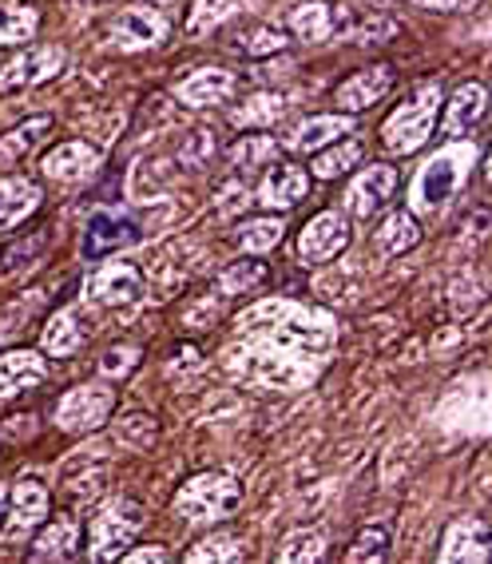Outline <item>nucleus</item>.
<instances>
[{
	"label": "nucleus",
	"instance_id": "3",
	"mask_svg": "<svg viewBox=\"0 0 492 564\" xmlns=\"http://www.w3.org/2000/svg\"><path fill=\"white\" fill-rule=\"evenodd\" d=\"M242 505V485L231 474H195L179 485L172 509L187 524H219Z\"/></svg>",
	"mask_w": 492,
	"mask_h": 564
},
{
	"label": "nucleus",
	"instance_id": "44",
	"mask_svg": "<svg viewBox=\"0 0 492 564\" xmlns=\"http://www.w3.org/2000/svg\"><path fill=\"white\" fill-rule=\"evenodd\" d=\"M135 362H140V350H135V346H116V350H108L100 358V370L116 382V378H128V373L135 370Z\"/></svg>",
	"mask_w": 492,
	"mask_h": 564
},
{
	"label": "nucleus",
	"instance_id": "29",
	"mask_svg": "<svg viewBox=\"0 0 492 564\" xmlns=\"http://www.w3.org/2000/svg\"><path fill=\"white\" fill-rule=\"evenodd\" d=\"M365 160V148L358 140H334V143H326V148H318L314 152V163H310V175L314 180H338V175H346V172H353L358 163Z\"/></svg>",
	"mask_w": 492,
	"mask_h": 564
},
{
	"label": "nucleus",
	"instance_id": "20",
	"mask_svg": "<svg viewBox=\"0 0 492 564\" xmlns=\"http://www.w3.org/2000/svg\"><path fill=\"white\" fill-rule=\"evenodd\" d=\"M306 195H310V172H302L294 163H278L259 183V203L266 212H291Z\"/></svg>",
	"mask_w": 492,
	"mask_h": 564
},
{
	"label": "nucleus",
	"instance_id": "23",
	"mask_svg": "<svg viewBox=\"0 0 492 564\" xmlns=\"http://www.w3.org/2000/svg\"><path fill=\"white\" fill-rule=\"evenodd\" d=\"M84 343H88V330H84V314L76 306H61L41 330V350L52 358H72L84 350Z\"/></svg>",
	"mask_w": 492,
	"mask_h": 564
},
{
	"label": "nucleus",
	"instance_id": "40",
	"mask_svg": "<svg viewBox=\"0 0 492 564\" xmlns=\"http://www.w3.org/2000/svg\"><path fill=\"white\" fill-rule=\"evenodd\" d=\"M116 434H120V442L131 445V449H151V445H155V437H160V425H155V417H151V413L131 410L128 417H120Z\"/></svg>",
	"mask_w": 492,
	"mask_h": 564
},
{
	"label": "nucleus",
	"instance_id": "18",
	"mask_svg": "<svg viewBox=\"0 0 492 564\" xmlns=\"http://www.w3.org/2000/svg\"><path fill=\"white\" fill-rule=\"evenodd\" d=\"M234 88H239L234 72L207 64V68H195L192 76H183V80L175 84V100H179L183 108H215V104L231 100Z\"/></svg>",
	"mask_w": 492,
	"mask_h": 564
},
{
	"label": "nucleus",
	"instance_id": "4",
	"mask_svg": "<svg viewBox=\"0 0 492 564\" xmlns=\"http://www.w3.org/2000/svg\"><path fill=\"white\" fill-rule=\"evenodd\" d=\"M143 529V509L128 497H111L100 513L88 524V556L96 564L120 561L128 553V544Z\"/></svg>",
	"mask_w": 492,
	"mask_h": 564
},
{
	"label": "nucleus",
	"instance_id": "30",
	"mask_svg": "<svg viewBox=\"0 0 492 564\" xmlns=\"http://www.w3.org/2000/svg\"><path fill=\"white\" fill-rule=\"evenodd\" d=\"M286 108H291V100H286L282 91H259V96L242 100L239 108L231 111V123H234V128H242V131L271 128V123H278L282 116H286Z\"/></svg>",
	"mask_w": 492,
	"mask_h": 564
},
{
	"label": "nucleus",
	"instance_id": "19",
	"mask_svg": "<svg viewBox=\"0 0 492 564\" xmlns=\"http://www.w3.org/2000/svg\"><path fill=\"white\" fill-rule=\"evenodd\" d=\"M489 521L484 517H461V521H452L441 536V561L445 564H457V561H469V564H481L489 561Z\"/></svg>",
	"mask_w": 492,
	"mask_h": 564
},
{
	"label": "nucleus",
	"instance_id": "22",
	"mask_svg": "<svg viewBox=\"0 0 492 564\" xmlns=\"http://www.w3.org/2000/svg\"><path fill=\"white\" fill-rule=\"evenodd\" d=\"M484 111H489V91H484V84H477V80L461 84V88L449 96L441 131L449 140H461V135H469V131L477 128V120H481Z\"/></svg>",
	"mask_w": 492,
	"mask_h": 564
},
{
	"label": "nucleus",
	"instance_id": "11",
	"mask_svg": "<svg viewBox=\"0 0 492 564\" xmlns=\"http://www.w3.org/2000/svg\"><path fill=\"white\" fill-rule=\"evenodd\" d=\"M48 513H52L48 485L36 481V477H21L9 489V501H4V533L29 536L32 529H41L48 521Z\"/></svg>",
	"mask_w": 492,
	"mask_h": 564
},
{
	"label": "nucleus",
	"instance_id": "27",
	"mask_svg": "<svg viewBox=\"0 0 492 564\" xmlns=\"http://www.w3.org/2000/svg\"><path fill=\"white\" fill-rule=\"evenodd\" d=\"M52 131V116H29L17 128H9L0 135V167H12L17 160H24L29 152H36Z\"/></svg>",
	"mask_w": 492,
	"mask_h": 564
},
{
	"label": "nucleus",
	"instance_id": "2",
	"mask_svg": "<svg viewBox=\"0 0 492 564\" xmlns=\"http://www.w3.org/2000/svg\"><path fill=\"white\" fill-rule=\"evenodd\" d=\"M437 111H441V88L425 84L417 88L405 104L390 111V120L382 123V143L393 155H413L429 143L433 128H437Z\"/></svg>",
	"mask_w": 492,
	"mask_h": 564
},
{
	"label": "nucleus",
	"instance_id": "25",
	"mask_svg": "<svg viewBox=\"0 0 492 564\" xmlns=\"http://www.w3.org/2000/svg\"><path fill=\"white\" fill-rule=\"evenodd\" d=\"M346 131H353L346 111H338V116H310V120H302L298 128L291 131L286 148H291V152H302V155H314L318 148H326V143L342 140Z\"/></svg>",
	"mask_w": 492,
	"mask_h": 564
},
{
	"label": "nucleus",
	"instance_id": "42",
	"mask_svg": "<svg viewBox=\"0 0 492 564\" xmlns=\"http://www.w3.org/2000/svg\"><path fill=\"white\" fill-rule=\"evenodd\" d=\"M239 44H242L247 56H274V52H282L286 44H291V36H282L274 24H259V29L247 32Z\"/></svg>",
	"mask_w": 492,
	"mask_h": 564
},
{
	"label": "nucleus",
	"instance_id": "15",
	"mask_svg": "<svg viewBox=\"0 0 492 564\" xmlns=\"http://www.w3.org/2000/svg\"><path fill=\"white\" fill-rule=\"evenodd\" d=\"M61 68H64V48H61V44L21 52L17 61H9L4 68H0V91L48 84V80H56V76H61Z\"/></svg>",
	"mask_w": 492,
	"mask_h": 564
},
{
	"label": "nucleus",
	"instance_id": "36",
	"mask_svg": "<svg viewBox=\"0 0 492 564\" xmlns=\"http://www.w3.org/2000/svg\"><path fill=\"white\" fill-rule=\"evenodd\" d=\"M234 9H239V0H195L183 29H187V36L211 32V29H219L227 17H234Z\"/></svg>",
	"mask_w": 492,
	"mask_h": 564
},
{
	"label": "nucleus",
	"instance_id": "48",
	"mask_svg": "<svg viewBox=\"0 0 492 564\" xmlns=\"http://www.w3.org/2000/svg\"><path fill=\"white\" fill-rule=\"evenodd\" d=\"M76 9H96V4H103V0H72Z\"/></svg>",
	"mask_w": 492,
	"mask_h": 564
},
{
	"label": "nucleus",
	"instance_id": "43",
	"mask_svg": "<svg viewBox=\"0 0 492 564\" xmlns=\"http://www.w3.org/2000/svg\"><path fill=\"white\" fill-rule=\"evenodd\" d=\"M247 203H251V195H247V187H242L239 180L222 183L219 192H215V212H219L222 219H234V215H239Z\"/></svg>",
	"mask_w": 492,
	"mask_h": 564
},
{
	"label": "nucleus",
	"instance_id": "35",
	"mask_svg": "<svg viewBox=\"0 0 492 564\" xmlns=\"http://www.w3.org/2000/svg\"><path fill=\"white\" fill-rule=\"evenodd\" d=\"M187 561L192 564H231V561H242V541L234 533H207L199 544L187 549Z\"/></svg>",
	"mask_w": 492,
	"mask_h": 564
},
{
	"label": "nucleus",
	"instance_id": "21",
	"mask_svg": "<svg viewBox=\"0 0 492 564\" xmlns=\"http://www.w3.org/2000/svg\"><path fill=\"white\" fill-rule=\"evenodd\" d=\"M48 378V362L41 350H4L0 354V398L29 393Z\"/></svg>",
	"mask_w": 492,
	"mask_h": 564
},
{
	"label": "nucleus",
	"instance_id": "50",
	"mask_svg": "<svg viewBox=\"0 0 492 564\" xmlns=\"http://www.w3.org/2000/svg\"><path fill=\"white\" fill-rule=\"evenodd\" d=\"M143 4H155V9H160V0H143Z\"/></svg>",
	"mask_w": 492,
	"mask_h": 564
},
{
	"label": "nucleus",
	"instance_id": "8",
	"mask_svg": "<svg viewBox=\"0 0 492 564\" xmlns=\"http://www.w3.org/2000/svg\"><path fill=\"white\" fill-rule=\"evenodd\" d=\"M358 24L346 4H334V0H306L286 17V29H291L294 41L306 44H321L334 41V36H350V29Z\"/></svg>",
	"mask_w": 492,
	"mask_h": 564
},
{
	"label": "nucleus",
	"instance_id": "37",
	"mask_svg": "<svg viewBox=\"0 0 492 564\" xmlns=\"http://www.w3.org/2000/svg\"><path fill=\"white\" fill-rule=\"evenodd\" d=\"M262 282H266V262L259 259H239L234 267L219 274V291L222 294H247V291H259Z\"/></svg>",
	"mask_w": 492,
	"mask_h": 564
},
{
	"label": "nucleus",
	"instance_id": "24",
	"mask_svg": "<svg viewBox=\"0 0 492 564\" xmlns=\"http://www.w3.org/2000/svg\"><path fill=\"white\" fill-rule=\"evenodd\" d=\"M41 183L29 175H4L0 180V231H12L41 207Z\"/></svg>",
	"mask_w": 492,
	"mask_h": 564
},
{
	"label": "nucleus",
	"instance_id": "9",
	"mask_svg": "<svg viewBox=\"0 0 492 564\" xmlns=\"http://www.w3.org/2000/svg\"><path fill=\"white\" fill-rule=\"evenodd\" d=\"M167 32H172V21L163 17V9L155 4H131L123 9L116 21H111V44L123 52H143V48H155V44L167 41Z\"/></svg>",
	"mask_w": 492,
	"mask_h": 564
},
{
	"label": "nucleus",
	"instance_id": "12",
	"mask_svg": "<svg viewBox=\"0 0 492 564\" xmlns=\"http://www.w3.org/2000/svg\"><path fill=\"white\" fill-rule=\"evenodd\" d=\"M393 84H397V72H393V64H370V68H358L350 80H342L338 88H334V108L346 111V116L370 111L373 104L390 96Z\"/></svg>",
	"mask_w": 492,
	"mask_h": 564
},
{
	"label": "nucleus",
	"instance_id": "1",
	"mask_svg": "<svg viewBox=\"0 0 492 564\" xmlns=\"http://www.w3.org/2000/svg\"><path fill=\"white\" fill-rule=\"evenodd\" d=\"M239 330L251 338H266L286 350H298L306 358H318L338 343V326L330 314L310 311V306L294 303H262L239 318Z\"/></svg>",
	"mask_w": 492,
	"mask_h": 564
},
{
	"label": "nucleus",
	"instance_id": "45",
	"mask_svg": "<svg viewBox=\"0 0 492 564\" xmlns=\"http://www.w3.org/2000/svg\"><path fill=\"white\" fill-rule=\"evenodd\" d=\"M203 366V354L195 350V346H179L175 350V358L167 362V373H183V370H199Z\"/></svg>",
	"mask_w": 492,
	"mask_h": 564
},
{
	"label": "nucleus",
	"instance_id": "10",
	"mask_svg": "<svg viewBox=\"0 0 492 564\" xmlns=\"http://www.w3.org/2000/svg\"><path fill=\"white\" fill-rule=\"evenodd\" d=\"M346 247H350V223L338 212H318L298 235V259L306 262V267L334 262Z\"/></svg>",
	"mask_w": 492,
	"mask_h": 564
},
{
	"label": "nucleus",
	"instance_id": "7",
	"mask_svg": "<svg viewBox=\"0 0 492 564\" xmlns=\"http://www.w3.org/2000/svg\"><path fill=\"white\" fill-rule=\"evenodd\" d=\"M111 410H116L111 382H84L61 398V405H56V430L72 437L96 434L100 425H108Z\"/></svg>",
	"mask_w": 492,
	"mask_h": 564
},
{
	"label": "nucleus",
	"instance_id": "31",
	"mask_svg": "<svg viewBox=\"0 0 492 564\" xmlns=\"http://www.w3.org/2000/svg\"><path fill=\"white\" fill-rule=\"evenodd\" d=\"M278 140L274 135H266V131H247V135H239V140L227 148V160L239 167V172H254V167H262V163H274L278 160Z\"/></svg>",
	"mask_w": 492,
	"mask_h": 564
},
{
	"label": "nucleus",
	"instance_id": "14",
	"mask_svg": "<svg viewBox=\"0 0 492 564\" xmlns=\"http://www.w3.org/2000/svg\"><path fill=\"white\" fill-rule=\"evenodd\" d=\"M393 192H397V167L393 163H370L346 187V212L358 215V219H370L393 199Z\"/></svg>",
	"mask_w": 492,
	"mask_h": 564
},
{
	"label": "nucleus",
	"instance_id": "34",
	"mask_svg": "<svg viewBox=\"0 0 492 564\" xmlns=\"http://www.w3.org/2000/svg\"><path fill=\"white\" fill-rule=\"evenodd\" d=\"M41 29V12L32 4H0V44H29Z\"/></svg>",
	"mask_w": 492,
	"mask_h": 564
},
{
	"label": "nucleus",
	"instance_id": "6",
	"mask_svg": "<svg viewBox=\"0 0 492 564\" xmlns=\"http://www.w3.org/2000/svg\"><path fill=\"white\" fill-rule=\"evenodd\" d=\"M469 148H449V152L433 155L429 163L422 167V175L413 180V212L417 215H437L445 207V203L457 195V187H461L464 180V167H469Z\"/></svg>",
	"mask_w": 492,
	"mask_h": 564
},
{
	"label": "nucleus",
	"instance_id": "47",
	"mask_svg": "<svg viewBox=\"0 0 492 564\" xmlns=\"http://www.w3.org/2000/svg\"><path fill=\"white\" fill-rule=\"evenodd\" d=\"M413 4H422V9H437V12H457V9H472L477 0H413Z\"/></svg>",
	"mask_w": 492,
	"mask_h": 564
},
{
	"label": "nucleus",
	"instance_id": "28",
	"mask_svg": "<svg viewBox=\"0 0 492 564\" xmlns=\"http://www.w3.org/2000/svg\"><path fill=\"white\" fill-rule=\"evenodd\" d=\"M373 242H378V251L385 254V259H397V254L413 251L417 242H422V227H417V219H413V212H390L382 219V227L373 231Z\"/></svg>",
	"mask_w": 492,
	"mask_h": 564
},
{
	"label": "nucleus",
	"instance_id": "38",
	"mask_svg": "<svg viewBox=\"0 0 492 564\" xmlns=\"http://www.w3.org/2000/svg\"><path fill=\"white\" fill-rule=\"evenodd\" d=\"M215 152H219L215 131L211 128H195L192 135L179 143V163L187 167V172H199V167H207V163L215 160Z\"/></svg>",
	"mask_w": 492,
	"mask_h": 564
},
{
	"label": "nucleus",
	"instance_id": "26",
	"mask_svg": "<svg viewBox=\"0 0 492 564\" xmlns=\"http://www.w3.org/2000/svg\"><path fill=\"white\" fill-rule=\"evenodd\" d=\"M80 549V521L76 517H56L44 521L36 541H32V561H61Z\"/></svg>",
	"mask_w": 492,
	"mask_h": 564
},
{
	"label": "nucleus",
	"instance_id": "5",
	"mask_svg": "<svg viewBox=\"0 0 492 564\" xmlns=\"http://www.w3.org/2000/svg\"><path fill=\"white\" fill-rule=\"evenodd\" d=\"M239 354V370L254 382H271V386H306L318 378V362H302L306 354L298 350H286L278 343H266V338H254V346L247 350H234Z\"/></svg>",
	"mask_w": 492,
	"mask_h": 564
},
{
	"label": "nucleus",
	"instance_id": "16",
	"mask_svg": "<svg viewBox=\"0 0 492 564\" xmlns=\"http://www.w3.org/2000/svg\"><path fill=\"white\" fill-rule=\"evenodd\" d=\"M140 239V227L128 219L123 212H100L91 215L88 227H84V239H80V254L84 259H103V254H116L123 247Z\"/></svg>",
	"mask_w": 492,
	"mask_h": 564
},
{
	"label": "nucleus",
	"instance_id": "17",
	"mask_svg": "<svg viewBox=\"0 0 492 564\" xmlns=\"http://www.w3.org/2000/svg\"><path fill=\"white\" fill-rule=\"evenodd\" d=\"M41 172H44V180H52V183H84L100 172V152L84 140L56 143L41 160Z\"/></svg>",
	"mask_w": 492,
	"mask_h": 564
},
{
	"label": "nucleus",
	"instance_id": "39",
	"mask_svg": "<svg viewBox=\"0 0 492 564\" xmlns=\"http://www.w3.org/2000/svg\"><path fill=\"white\" fill-rule=\"evenodd\" d=\"M481 303H484V279H481V271H464L461 279H452V286H449L452 314L469 318V314L477 311Z\"/></svg>",
	"mask_w": 492,
	"mask_h": 564
},
{
	"label": "nucleus",
	"instance_id": "13",
	"mask_svg": "<svg viewBox=\"0 0 492 564\" xmlns=\"http://www.w3.org/2000/svg\"><path fill=\"white\" fill-rule=\"evenodd\" d=\"M143 291H147L143 271L135 262H123V259L103 262L100 271L88 279V299L96 306H128L135 299H143Z\"/></svg>",
	"mask_w": 492,
	"mask_h": 564
},
{
	"label": "nucleus",
	"instance_id": "32",
	"mask_svg": "<svg viewBox=\"0 0 492 564\" xmlns=\"http://www.w3.org/2000/svg\"><path fill=\"white\" fill-rule=\"evenodd\" d=\"M282 235H286V223L274 219V215H259V219L239 223L234 239H239V247L247 254H266V251H274V247H278Z\"/></svg>",
	"mask_w": 492,
	"mask_h": 564
},
{
	"label": "nucleus",
	"instance_id": "49",
	"mask_svg": "<svg viewBox=\"0 0 492 564\" xmlns=\"http://www.w3.org/2000/svg\"><path fill=\"white\" fill-rule=\"evenodd\" d=\"M4 501H9V489L0 485V524H4Z\"/></svg>",
	"mask_w": 492,
	"mask_h": 564
},
{
	"label": "nucleus",
	"instance_id": "46",
	"mask_svg": "<svg viewBox=\"0 0 492 564\" xmlns=\"http://www.w3.org/2000/svg\"><path fill=\"white\" fill-rule=\"evenodd\" d=\"M123 561H128V564H163V561H172V553L151 544V549H128V553H123Z\"/></svg>",
	"mask_w": 492,
	"mask_h": 564
},
{
	"label": "nucleus",
	"instance_id": "33",
	"mask_svg": "<svg viewBox=\"0 0 492 564\" xmlns=\"http://www.w3.org/2000/svg\"><path fill=\"white\" fill-rule=\"evenodd\" d=\"M278 556L282 564H314L326 556V533L321 529H294V533L282 536L278 544Z\"/></svg>",
	"mask_w": 492,
	"mask_h": 564
},
{
	"label": "nucleus",
	"instance_id": "41",
	"mask_svg": "<svg viewBox=\"0 0 492 564\" xmlns=\"http://www.w3.org/2000/svg\"><path fill=\"white\" fill-rule=\"evenodd\" d=\"M385 553H390V529H385V524H370V529H362V533L353 536L346 561H350V564L385 561Z\"/></svg>",
	"mask_w": 492,
	"mask_h": 564
}]
</instances>
